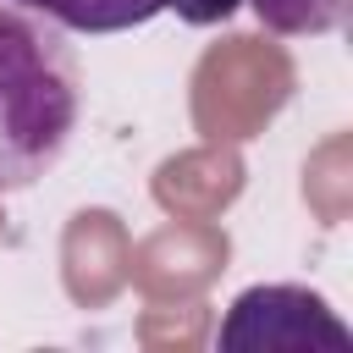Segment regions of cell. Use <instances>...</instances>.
<instances>
[{"mask_svg":"<svg viewBox=\"0 0 353 353\" xmlns=\"http://www.w3.org/2000/svg\"><path fill=\"white\" fill-rule=\"evenodd\" d=\"M83 88L72 44L55 22L6 6L0 11V193L55 171L77 132Z\"/></svg>","mask_w":353,"mask_h":353,"instance_id":"6da1fadb","label":"cell"},{"mask_svg":"<svg viewBox=\"0 0 353 353\" xmlns=\"http://www.w3.org/2000/svg\"><path fill=\"white\" fill-rule=\"evenodd\" d=\"M314 342L347 347V325L309 287H248L221 325V347H287V353H298Z\"/></svg>","mask_w":353,"mask_h":353,"instance_id":"7a4b0ae2","label":"cell"},{"mask_svg":"<svg viewBox=\"0 0 353 353\" xmlns=\"http://www.w3.org/2000/svg\"><path fill=\"white\" fill-rule=\"evenodd\" d=\"M17 11H33L66 33H127L165 11V0H11Z\"/></svg>","mask_w":353,"mask_h":353,"instance_id":"3957f363","label":"cell"},{"mask_svg":"<svg viewBox=\"0 0 353 353\" xmlns=\"http://www.w3.org/2000/svg\"><path fill=\"white\" fill-rule=\"evenodd\" d=\"M254 17L270 33H336L353 11V0H248Z\"/></svg>","mask_w":353,"mask_h":353,"instance_id":"277c9868","label":"cell"},{"mask_svg":"<svg viewBox=\"0 0 353 353\" xmlns=\"http://www.w3.org/2000/svg\"><path fill=\"white\" fill-rule=\"evenodd\" d=\"M237 6H248V0H165V11H176V17H182V22H193V28L226 22Z\"/></svg>","mask_w":353,"mask_h":353,"instance_id":"5b68a950","label":"cell"}]
</instances>
